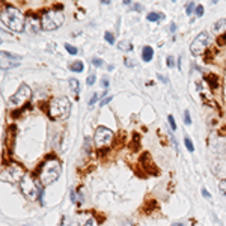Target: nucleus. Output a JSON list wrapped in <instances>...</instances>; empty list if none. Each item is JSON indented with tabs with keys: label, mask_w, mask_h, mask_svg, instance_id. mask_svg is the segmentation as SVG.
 Masks as SVG:
<instances>
[{
	"label": "nucleus",
	"mask_w": 226,
	"mask_h": 226,
	"mask_svg": "<svg viewBox=\"0 0 226 226\" xmlns=\"http://www.w3.org/2000/svg\"><path fill=\"white\" fill-rule=\"evenodd\" d=\"M217 42L220 44V45H225V44H226V33H225V35H220V36H219V41H217Z\"/></svg>",
	"instance_id": "obj_30"
},
{
	"label": "nucleus",
	"mask_w": 226,
	"mask_h": 226,
	"mask_svg": "<svg viewBox=\"0 0 226 226\" xmlns=\"http://www.w3.org/2000/svg\"><path fill=\"white\" fill-rule=\"evenodd\" d=\"M157 77H158V80H161V81H165V83H167V78L163 77L161 74H157Z\"/></svg>",
	"instance_id": "obj_36"
},
{
	"label": "nucleus",
	"mask_w": 226,
	"mask_h": 226,
	"mask_svg": "<svg viewBox=\"0 0 226 226\" xmlns=\"http://www.w3.org/2000/svg\"><path fill=\"white\" fill-rule=\"evenodd\" d=\"M20 190H21V193L26 196L27 199H30V200L35 199L36 194L39 193L38 185H36L35 181H33L29 175H24V178L20 181Z\"/></svg>",
	"instance_id": "obj_5"
},
{
	"label": "nucleus",
	"mask_w": 226,
	"mask_h": 226,
	"mask_svg": "<svg viewBox=\"0 0 226 226\" xmlns=\"http://www.w3.org/2000/svg\"><path fill=\"white\" fill-rule=\"evenodd\" d=\"M172 226H183V223H174Z\"/></svg>",
	"instance_id": "obj_40"
},
{
	"label": "nucleus",
	"mask_w": 226,
	"mask_h": 226,
	"mask_svg": "<svg viewBox=\"0 0 226 226\" xmlns=\"http://www.w3.org/2000/svg\"><path fill=\"white\" fill-rule=\"evenodd\" d=\"M70 86H71V91H72L74 94H78V92H80V83H78V80L70 78Z\"/></svg>",
	"instance_id": "obj_16"
},
{
	"label": "nucleus",
	"mask_w": 226,
	"mask_h": 226,
	"mask_svg": "<svg viewBox=\"0 0 226 226\" xmlns=\"http://www.w3.org/2000/svg\"><path fill=\"white\" fill-rule=\"evenodd\" d=\"M96 100H98V95H96V94H95V95L92 96V100L89 101V106H94V104H95V103H96Z\"/></svg>",
	"instance_id": "obj_34"
},
{
	"label": "nucleus",
	"mask_w": 226,
	"mask_h": 226,
	"mask_svg": "<svg viewBox=\"0 0 226 226\" xmlns=\"http://www.w3.org/2000/svg\"><path fill=\"white\" fill-rule=\"evenodd\" d=\"M30 96H32V91H30V87L23 83L21 86L18 87L17 92L9 98V104L11 106H21L23 103H26Z\"/></svg>",
	"instance_id": "obj_7"
},
{
	"label": "nucleus",
	"mask_w": 226,
	"mask_h": 226,
	"mask_svg": "<svg viewBox=\"0 0 226 226\" xmlns=\"http://www.w3.org/2000/svg\"><path fill=\"white\" fill-rule=\"evenodd\" d=\"M219 190L226 196V179H222V181L219 183Z\"/></svg>",
	"instance_id": "obj_23"
},
{
	"label": "nucleus",
	"mask_w": 226,
	"mask_h": 226,
	"mask_svg": "<svg viewBox=\"0 0 226 226\" xmlns=\"http://www.w3.org/2000/svg\"><path fill=\"white\" fill-rule=\"evenodd\" d=\"M48 113H50L52 119H56V121L66 119L71 113V101L66 96L54 98V100H52V103H50Z\"/></svg>",
	"instance_id": "obj_2"
},
{
	"label": "nucleus",
	"mask_w": 226,
	"mask_h": 226,
	"mask_svg": "<svg viewBox=\"0 0 226 226\" xmlns=\"http://www.w3.org/2000/svg\"><path fill=\"white\" fill-rule=\"evenodd\" d=\"M209 36L207 32H200L199 35L193 39V42L190 44V52L193 56H199L205 52V48L208 47V39Z\"/></svg>",
	"instance_id": "obj_6"
},
{
	"label": "nucleus",
	"mask_w": 226,
	"mask_h": 226,
	"mask_svg": "<svg viewBox=\"0 0 226 226\" xmlns=\"http://www.w3.org/2000/svg\"><path fill=\"white\" fill-rule=\"evenodd\" d=\"M146 20L148 21H161L165 20V14H160V12H151L146 15Z\"/></svg>",
	"instance_id": "obj_13"
},
{
	"label": "nucleus",
	"mask_w": 226,
	"mask_h": 226,
	"mask_svg": "<svg viewBox=\"0 0 226 226\" xmlns=\"http://www.w3.org/2000/svg\"><path fill=\"white\" fill-rule=\"evenodd\" d=\"M207 80H208V83L211 85L213 87H217L219 85H217V77L216 76H211V77H207Z\"/></svg>",
	"instance_id": "obj_19"
},
{
	"label": "nucleus",
	"mask_w": 226,
	"mask_h": 226,
	"mask_svg": "<svg viewBox=\"0 0 226 226\" xmlns=\"http://www.w3.org/2000/svg\"><path fill=\"white\" fill-rule=\"evenodd\" d=\"M110 101H112V96H106L104 100H101V101H100V106H101V107H103V106L109 104V103H110Z\"/></svg>",
	"instance_id": "obj_29"
},
{
	"label": "nucleus",
	"mask_w": 226,
	"mask_h": 226,
	"mask_svg": "<svg viewBox=\"0 0 226 226\" xmlns=\"http://www.w3.org/2000/svg\"><path fill=\"white\" fill-rule=\"evenodd\" d=\"M41 23H42L44 30H56L63 23V14H62L61 11H56V9L48 11V12H45L42 15Z\"/></svg>",
	"instance_id": "obj_4"
},
{
	"label": "nucleus",
	"mask_w": 226,
	"mask_h": 226,
	"mask_svg": "<svg viewBox=\"0 0 226 226\" xmlns=\"http://www.w3.org/2000/svg\"><path fill=\"white\" fill-rule=\"evenodd\" d=\"M194 12H196V15H198V17H202V15H204V6H202V5L196 6V11H194Z\"/></svg>",
	"instance_id": "obj_27"
},
{
	"label": "nucleus",
	"mask_w": 226,
	"mask_h": 226,
	"mask_svg": "<svg viewBox=\"0 0 226 226\" xmlns=\"http://www.w3.org/2000/svg\"><path fill=\"white\" fill-rule=\"evenodd\" d=\"M167 66H169V68H174V66H175L174 56H169V57H167Z\"/></svg>",
	"instance_id": "obj_28"
},
{
	"label": "nucleus",
	"mask_w": 226,
	"mask_h": 226,
	"mask_svg": "<svg viewBox=\"0 0 226 226\" xmlns=\"http://www.w3.org/2000/svg\"><path fill=\"white\" fill-rule=\"evenodd\" d=\"M125 65H127V66H130V68H133V66H134V63H133V61H131V59H127V57H125Z\"/></svg>",
	"instance_id": "obj_33"
},
{
	"label": "nucleus",
	"mask_w": 226,
	"mask_h": 226,
	"mask_svg": "<svg viewBox=\"0 0 226 226\" xmlns=\"http://www.w3.org/2000/svg\"><path fill=\"white\" fill-rule=\"evenodd\" d=\"M184 143H185V146H187V149H189L190 152H193V151H194V146H193V142H191V139L189 137V136H185V137H184Z\"/></svg>",
	"instance_id": "obj_17"
},
{
	"label": "nucleus",
	"mask_w": 226,
	"mask_h": 226,
	"mask_svg": "<svg viewBox=\"0 0 226 226\" xmlns=\"http://www.w3.org/2000/svg\"><path fill=\"white\" fill-rule=\"evenodd\" d=\"M202 194H204V198H205V199H211V194L208 193V190H207V189H202Z\"/></svg>",
	"instance_id": "obj_32"
},
{
	"label": "nucleus",
	"mask_w": 226,
	"mask_h": 226,
	"mask_svg": "<svg viewBox=\"0 0 226 226\" xmlns=\"http://www.w3.org/2000/svg\"><path fill=\"white\" fill-rule=\"evenodd\" d=\"M71 200H72V202H76V200H77V198H76V191H74V190H71Z\"/></svg>",
	"instance_id": "obj_35"
},
{
	"label": "nucleus",
	"mask_w": 226,
	"mask_h": 226,
	"mask_svg": "<svg viewBox=\"0 0 226 226\" xmlns=\"http://www.w3.org/2000/svg\"><path fill=\"white\" fill-rule=\"evenodd\" d=\"M152 57H154V48L149 47V45L143 47V50H142V59H143V62H151Z\"/></svg>",
	"instance_id": "obj_11"
},
{
	"label": "nucleus",
	"mask_w": 226,
	"mask_h": 226,
	"mask_svg": "<svg viewBox=\"0 0 226 226\" xmlns=\"http://www.w3.org/2000/svg\"><path fill=\"white\" fill-rule=\"evenodd\" d=\"M104 38H106V41H107L109 44H115V38H113L112 32H106V33H104Z\"/></svg>",
	"instance_id": "obj_20"
},
{
	"label": "nucleus",
	"mask_w": 226,
	"mask_h": 226,
	"mask_svg": "<svg viewBox=\"0 0 226 226\" xmlns=\"http://www.w3.org/2000/svg\"><path fill=\"white\" fill-rule=\"evenodd\" d=\"M41 29H42V23H41L39 18L30 15V17L26 20V30L29 33H38Z\"/></svg>",
	"instance_id": "obj_9"
},
{
	"label": "nucleus",
	"mask_w": 226,
	"mask_h": 226,
	"mask_svg": "<svg viewBox=\"0 0 226 226\" xmlns=\"http://www.w3.org/2000/svg\"><path fill=\"white\" fill-rule=\"evenodd\" d=\"M62 167L61 163L57 160H48L41 169V174H39V179L42 185H50L54 181H57V178L61 176Z\"/></svg>",
	"instance_id": "obj_3"
},
{
	"label": "nucleus",
	"mask_w": 226,
	"mask_h": 226,
	"mask_svg": "<svg viewBox=\"0 0 226 226\" xmlns=\"http://www.w3.org/2000/svg\"><path fill=\"white\" fill-rule=\"evenodd\" d=\"M65 50L70 53V54H77L78 50L74 47V45H71V44H65Z\"/></svg>",
	"instance_id": "obj_18"
},
{
	"label": "nucleus",
	"mask_w": 226,
	"mask_h": 226,
	"mask_svg": "<svg viewBox=\"0 0 226 226\" xmlns=\"http://www.w3.org/2000/svg\"><path fill=\"white\" fill-rule=\"evenodd\" d=\"M78 225L80 226H98V223H96V220L92 217V216L83 214V216H80V219H78Z\"/></svg>",
	"instance_id": "obj_10"
},
{
	"label": "nucleus",
	"mask_w": 226,
	"mask_h": 226,
	"mask_svg": "<svg viewBox=\"0 0 226 226\" xmlns=\"http://www.w3.org/2000/svg\"><path fill=\"white\" fill-rule=\"evenodd\" d=\"M92 63H94V66L100 68V66L104 65V61H101V59H98V57H94V59H92Z\"/></svg>",
	"instance_id": "obj_24"
},
{
	"label": "nucleus",
	"mask_w": 226,
	"mask_h": 226,
	"mask_svg": "<svg viewBox=\"0 0 226 226\" xmlns=\"http://www.w3.org/2000/svg\"><path fill=\"white\" fill-rule=\"evenodd\" d=\"M216 33H220V32H223L226 30V18H222V20H219L217 23L214 24V29H213Z\"/></svg>",
	"instance_id": "obj_12"
},
{
	"label": "nucleus",
	"mask_w": 226,
	"mask_h": 226,
	"mask_svg": "<svg viewBox=\"0 0 226 226\" xmlns=\"http://www.w3.org/2000/svg\"><path fill=\"white\" fill-rule=\"evenodd\" d=\"M118 48H119L121 52H130L131 48H133V45H131V42H128V41H121V42L118 44Z\"/></svg>",
	"instance_id": "obj_15"
},
{
	"label": "nucleus",
	"mask_w": 226,
	"mask_h": 226,
	"mask_svg": "<svg viewBox=\"0 0 226 226\" xmlns=\"http://www.w3.org/2000/svg\"><path fill=\"white\" fill-rule=\"evenodd\" d=\"M70 70L72 71V72H81V71L85 70V66H83V62H81V61L72 62V63L70 65Z\"/></svg>",
	"instance_id": "obj_14"
},
{
	"label": "nucleus",
	"mask_w": 226,
	"mask_h": 226,
	"mask_svg": "<svg viewBox=\"0 0 226 226\" xmlns=\"http://www.w3.org/2000/svg\"><path fill=\"white\" fill-rule=\"evenodd\" d=\"M122 226H134V223H133V222H130V220H127V222H125Z\"/></svg>",
	"instance_id": "obj_38"
},
{
	"label": "nucleus",
	"mask_w": 226,
	"mask_h": 226,
	"mask_svg": "<svg viewBox=\"0 0 226 226\" xmlns=\"http://www.w3.org/2000/svg\"><path fill=\"white\" fill-rule=\"evenodd\" d=\"M185 11H187V15H190L193 11H196V5H194V2H190V3L187 5V9H185Z\"/></svg>",
	"instance_id": "obj_21"
},
{
	"label": "nucleus",
	"mask_w": 226,
	"mask_h": 226,
	"mask_svg": "<svg viewBox=\"0 0 226 226\" xmlns=\"http://www.w3.org/2000/svg\"><path fill=\"white\" fill-rule=\"evenodd\" d=\"M2 24L12 32H23L26 29V18L14 6H6L2 12Z\"/></svg>",
	"instance_id": "obj_1"
},
{
	"label": "nucleus",
	"mask_w": 226,
	"mask_h": 226,
	"mask_svg": "<svg viewBox=\"0 0 226 226\" xmlns=\"http://www.w3.org/2000/svg\"><path fill=\"white\" fill-rule=\"evenodd\" d=\"M95 80H96V77H95V74H91L89 77L86 78V83L89 85V86H92L94 83H95Z\"/></svg>",
	"instance_id": "obj_26"
},
{
	"label": "nucleus",
	"mask_w": 226,
	"mask_h": 226,
	"mask_svg": "<svg viewBox=\"0 0 226 226\" xmlns=\"http://www.w3.org/2000/svg\"><path fill=\"white\" fill-rule=\"evenodd\" d=\"M170 32H176V24H175V23L170 24Z\"/></svg>",
	"instance_id": "obj_37"
},
{
	"label": "nucleus",
	"mask_w": 226,
	"mask_h": 226,
	"mask_svg": "<svg viewBox=\"0 0 226 226\" xmlns=\"http://www.w3.org/2000/svg\"><path fill=\"white\" fill-rule=\"evenodd\" d=\"M122 3H124V5H131V3H133V2H131V0H124V2H122Z\"/></svg>",
	"instance_id": "obj_39"
},
{
	"label": "nucleus",
	"mask_w": 226,
	"mask_h": 226,
	"mask_svg": "<svg viewBox=\"0 0 226 226\" xmlns=\"http://www.w3.org/2000/svg\"><path fill=\"white\" fill-rule=\"evenodd\" d=\"M184 122H185V125H190L191 124V116H190V112H189V110L184 112Z\"/></svg>",
	"instance_id": "obj_22"
},
{
	"label": "nucleus",
	"mask_w": 226,
	"mask_h": 226,
	"mask_svg": "<svg viewBox=\"0 0 226 226\" xmlns=\"http://www.w3.org/2000/svg\"><path fill=\"white\" fill-rule=\"evenodd\" d=\"M101 86L106 87V89L109 87V78L107 77H103V80H101Z\"/></svg>",
	"instance_id": "obj_31"
},
{
	"label": "nucleus",
	"mask_w": 226,
	"mask_h": 226,
	"mask_svg": "<svg viewBox=\"0 0 226 226\" xmlns=\"http://www.w3.org/2000/svg\"><path fill=\"white\" fill-rule=\"evenodd\" d=\"M113 140V131L107 127H98L95 131V145L98 148H103L110 145Z\"/></svg>",
	"instance_id": "obj_8"
},
{
	"label": "nucleus",
	"mask_w": 226,
	"mask_h": 226,
	"mask_svg": "<svg viewBox=\"0 0 226 226\" xmlns=\"http://www.w3.org/2000/svg\"><path fill=\"white\" fill-rule=\"evenodd\" d=\"M167 121H169V124H170V128H172V130H176V122H175V119H174V116H172V115H169V116H167Z\"/></svg>",
	"instance_id": "obj_25"
}]
</instances>
